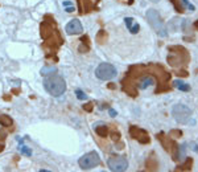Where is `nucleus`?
Here are the masks:
<instances>
[{
  "label": "nucleus",
  "mask_w": 198,
  "mask_h": 172,
  "mask_svg": "<svg viewBox=\"0 0 198 172\" xmlns=\"http://www.w3.org/2000/svg\"><path fill=\"white\" fill-rule=\"evenodd\" d=\"M44 86H45V90L52 94L53 97H60L66 91V82L64 77L58 76V74H52V76H48L44 81Z\"/></svg>",
  "instance_id": "nucleus-1"
},
{
  "label": "nucleus",
  "mask_w": 198,
  "mask_h": 172,
  "mask_svg": "<svg viewBox=\"0 0 198 172\" xmlns=\"http://www.w3.org/2000/svg\"><path fill=\"white\" fill-rule=\"evenodd\" d=\"M147 19H148L149 24H151V26L155 29V32L158 34V36H161V37L168 36V28H166V25L164 24V21H162L160 13H158L156 10L147 11Z\"/></svg>",
  "instance_id": "nucleus-2"
},
{
  "label": "nucleus",
  "mask_w": 198,
  "mask_h": 172,
  "mask_svg": "<svg viewBox=\"0 0 198 172\" xmlns=\"http://www.w3.org/2000/svg\"><path fill=\"white\" fill-rule=\"evenodd\" d=\"M172 114H173L174 119L182 125H196V121L192 118V110L185 105H176L172 109Z\"/></svg>",
  "instance_id": "nucleus-3"
},
{
  "label": "nucleus",
  "mask_w": 198,
  "mask_h": 172,
  "mask_svg": "<svg viewBox=\"0 0 198 172\" xmlns=\"http://www.w3.org/2000/svg\"><path fill=\"white\" fill-rule=\"evenodd\" d=\"M99 163H100V158L98 155V152H95V151H91V152L85 154V155H83L78 160L79 167H81V168H83V170L94 168V167L99 166Z\"/></svg>",
  "instance_id": "nucleus-4"
},
{
  "label": "nucleus",
  "mask_w": 198,
  "mask_h": 172,
  "mask_svg": "<svg viewBox=\"0 0 198 172\" xmlns=\"http://www.w3.org/2000/svg\"><path fill=\"white\" fill-rule=\"evenodd\" d=\"M95 76L99 79H103V81H108V79H112L116 76V68L111 64H100L98 68L95 69Z\"/></svg>",
  "instance_id": "nucleus-5"
},
{
  "label": "nucleus",
  "mask_w": 198,
  "mask_h": 172,
  "mask_svg": "<svg viewBox=\"0 0 198 172\" xmlns=\"http://www.w3.org/2000/svg\"><path fill=\"white\" fill-rule=\"evenodd\" d=\"M107 164L110 170H112L114 172H124L128 168V160L126 156H111L108 159Z\"/></svg>",
  "instance_id": "nucleus-6"
},
{
  "label": "nucleus",
  "mask_w": 198,
  "mask_h": 172,
  "mask_svg": "<svg viewBox=\"0 0 198 172\" xmlns=\"http://www.w3.org/2000/svg\"><path fill=\"white\" fill-rule=\"evenodd\" d=\"M130 132H131L132 138L136 139V140H139L140 143H148V142H149V136H148V134H147V132H145L144 130L139 129V127L132 126L131 129H130Z\"/></svg>",
  "instance_id": "nucleus-7"
},
{
  "label": "nucleus",
  "mask_w": 198,
  "mask_h": 172,
  "mask_svg": "<svg viewBox=\"0 0 198 172\" xmlns=\"http://www.w3.org/2000/svg\"><path fill=\"white\" fill-rule=\"evenodd\" d=\"M65 30H66V33L68 34H81L83 32V28H82L81 21L77 20V19H73V20H70L68 23Z\"/></svg>",
  "instance_id": "nucleus-8"
},
{
  "label": "nucleus",
  "mask_w": 198,
  "mask_h": 172,
  "mask_svg": "<svg viewBox=\"0 0 198 172\" xmlns=\"http://www.w3.org/2000/svg\"><path fill=\"white\" fill-rule=\"evenodd\" d=\"M155 83H156V79L153 76H144L139 81V89H147L148 86L155 85Z\"/></svg>",
  "instance_id": "nucleus-9"
},
{
  "label": "nucleus",
  "mask_w": 198,
  "mask_h": 172,
  "mask_svg": "<svg viewBox=\"0 0 198 172\" xmlns=\"http://www.w3.org/2000/svg\"><path fill=\"white\" fill-rule=\"evenodd\" d=\"M124 21H126V25H127V28L130 29V32L132 33V34H135V33H138L139 32V24L138 23H135V20L132 19V17H126L124 19Z\"/></svg>",
  "instance_id": "nucleus-10"
},
{
  "label": "nucleus",
  "mask_w": 198,
  "mask_h": 172,
  "mask_svg": "<svg viewBox=\"0 0 198 172\" xmlns=\"http://www.w3.org/2000/svg\"><path fill=\"white\" fill-rule=\"evenodd\" d=\"M94 129H95V132L98 134L99 136H102V138H106V135H107V126L106 125H98V126H94Z\"/></svg>",
  "instance_id": "nucleus-11"
},
{
  "label": "nucleus",
  "mask_w": 198,
  "mask_h": 172,
  "mask_svg": "<svg viewBox=\"0 0 198 172\" xmlns=\"http://www.w3.org/2000/svg\"><path fill=\"white\" fill-rule=\"evenodd\" d=\"M173 83H174V86L177 87V89L182 90V91H189V90H190V86H189L188 83H185L184 81H181V79H176Z\"/></svg>",
  "instance_id": "nucleus-12"
},
{
  "label": "nucleus",
  "mask_w": 198,
  "mask_h": 172,
  "mask_svg": "<svg viewBox=\"0 0 198 172\" xmlns=\"http://www.w3.org/2000/svg\"><path fill=\"white\" fill-rule=\"evenodd\" d=\"M57 72V68L56 66H44L41 69V74L42 76H52L53 73Z\"/></svg>",
  "instance_id": "nucleus-13"
},
{
  "label": "nucleus",
  "mask_w": 198,
  "mask_h": 172,
  "mask_svg": "<svg viewBox=\"0 0 198 172\" xmlns=\"http://www.w3.org/2000/svg\"><path fill=\"white\" fill-rule=\"evenodd\" d=\"M0 125L4 127H10L12 126V119L8 115H0Z\"/></svg>",
  "instance_id": "nucleus-14"
},
{
  "label": "nucleus",
  "mask_w": 198,
  "mask_h": 172,
  "mask_svg": "<svg viewBox=\"0 0 198 172\" xmlns=\"http://www.w3.org/2000/svg\"><path fill=\"white\" fill-rule=\"evenodd\" d=\"M185 154H186V143L181 144V147H178V154L176 155V160H180V159H184L185 158Z\"/></svg>",
  "instance_id": "nucleus-15"
},
{
  "label": "nucleus",
  "mask_w": 198,
  "mask_h": 172,
  "mask_svg": "<svg viewBox=\"0 0 198 172\" xmlns=\"http://www.w3.org/2000/svg\"><path fill=\"white\" fill-rule=\"evenodd\" d=\"M20 152H21V155L32 156V150H30L29 147H26V146H24V144L20 146Z\"/></svg>",
  "instance_id": "nucleus-16"
},
{
  "label": "nucleus",
  "mask_w": 198,
  "mask_h": 172,
  "mask_svg": "<svg viewBox=\"0 0 198 172\" xmlns=\"http://www.w3.org/2000/svg\"><path fill=\"white\" fill-rule=\"evenodd\" d=\"M192 166H193V159H189V158H188L186 162H185L182 166H180V168L184 170V171H189V170L192 168Z\"/></svg>",
  "instance_id": "nucleus-17"
},
{
  "label": "nucleus",
  "mask_w": 198,
  "mask_h": 172,
  "mask_svg": "<svg viewBox=\"0 0 198 172\" xmlns=\"http://www.w3.org/2000/svg\"><path fill=\"white\" fill-rule=\"evenodd\" d=\"M181 4H182V8L185 7V8H186L188 11H190V12H193V11L196 10V8H194V6H193V4H190V3H189V0H181Z\"/></svg>",
  "instance_id": "nucleus-18"
},
{
  "label": "nucleus",
  "mask_w": 198,
  "mask_h": 172,
  "mask_svg": "<svg viewBox=\"0 0 198 172\" xmlns=\"http://www.w3.org/2000/svg\"><path fill=\"white\" fill-rule=\"evenodd\" d=\"M76 94H77V98H78V99H81V101H83V99H86V98H87V95H86L82 90H77V91H76Z\"/></svg>",
  "instance_id": "nucleus-19"
},
{
  "label": "nucleus",
  "mask_w": 198,
  "mask_h": 172,
  "mask_svg": "<svg viewBox=\"0 0 198 172\" xmlns=\"http://www.w3.org/2000/svg\"><path fill=\"white\" fill-rule=\"evenodd\" d=\"M147 167H148L149 170L155 171V168H156V162H152V160H147Z\"/></svg>",
  "instance_id": "nucleus-20"
},
{
  "label": "nucleus",
  "mask_w": 198,
  "mask_h": 172,
  "mask_svg": "<svg viewBox=\"0 0 198 172\" xmlns=\"http://www.w3.org/2000/svg\"><path fill=\"white\" fill-rule=\"evenodd\" d=\"M83 109H85L86 110V111H91V110H92V103H86L85 106H83Z\"/></svg>",
  "instance_id": "nucleus-21"
},
{
  "label": "nucleus",
  "mask_w": 198,
  "mask_h": 172,
  "mask_svg": "<svg viewBox=\"0 0 198 172\" xmlns=\"http://www.w3.org/2000/svg\"><path fill=\"white\" fill-rule=\"evenodd\" d=\"M119 136H120V135H119V132H112V139L114 140H118Z\"/></svg>",
  "instance_id": "nucleus-22"
},
{
  "label": "nucleus",
  "mask_w": 198,
  "mask_h": 172,
  "mask_svg": "<svg viewBox=\"0 0 198 172\" xmlns=\"http://www.w3.org/2000/svg\"><path fill=\"white\" fill-rule=\"evenodd\" d=\"M70 6H73V3H72V2H69V0H66V2H64V7H70Z\"/></svg>",
  "instance_id": "nucleus-23"
},
{
  "label": "nucleus",
  "mask_w": 198,
  "mask_h": 172,
  "mask_svg": "<svg viewBox=\"0 0 198 172\" xmlns=\"http://www.w3.org/2000/svg\"><path fill=\"white\" fill-rule=\"evenodd\" d=\"M170 134H172V135H178V136H181L182 132H181V131H172Z\"/></svg>",
  "instance_id": "nucleus-24"
},
{
  "label": "nucleus",
  "mask_w": 198,
  "mask_h": 172,
  "mask_svg": "<svg viewBox=\"0 0 198 172\" xmlns=\"http://www.w3.org/2000/svg\"><path fill=\"white\" fill-rule=\"evenodd\" d=\"M74 11V6H70V7H66V12H73Z\"/></svg>",
  "instance_id": "nucleus-25"
},
{
  "label": "nucleus",
  "mask_w": 198,
  "mask_h": 172,
  "mask_svg": "<svg viewBox=\"0 0 198 172\" xmlns=\"http://www.w3.org/2000/svg\"><path fill=\"white\" fill-rule=\"evenodd\" d=\"M110 115H111V117H115V115H116V111H115V110H112V109H110Z\"/></svg>",
  "instance_id": "nucleus-26"
},
{
  "label": "nucleus",
  "mask_w": 198,
  "mask_h": 172,
  "mask_svg": "<svg viewBox=\"0 0 198 172\" xmlns=\"http://www.w3.org/2000/svg\"><path fill=\"white\" fill-rule=\"evenodd\" d=\"M4 136H6V132H4V131H0V139H4Z\"/></svg>",
  "instance_id": "nucleus-27"
},
{
  "label": "nucleus",
  "mask_w": 198,
  "mask_h": 172,
  "mask_svg": "<svg viewBox=\"0 0 198 172\" xmlns=\"http://www.w3.org/2000/svg\"><path fill=\"white\" fill-rule=\"evenodd\" d=\"M3 150H4V146H3V144H0V152H2Z\"/></svg>",
  "instance_id": "nucleus-28"
},
{
  "label": "nucleus",
  "mask_w": 198,
  "mask_h": 172,
  "mask_svg": "<svg viewBox=\"0 0 198 172\" xmlns=\"http://www.w3.org/2000/svg\"><path fill=\"white\" fill-rule=\"evenodd\" d=\"M194 151H197V152H198V144H197L196 147H194Z\"/></svg>",
  "instance_id": "nucleus-29"
},
{
  "label": "nucleus",
  "mask_w": 198,
  "mask_h": 172,
  "mask_svg": "<svg viewBox=\"0 0 198 172\" xmlns=\"http://www.w3.org/2000/svg\"><path fill=\"white\" fill-rule=\"evenodd\" d=\"M196 28H198V20L196 21Z\"/></svg>",
  "instance_id": "nucleus-30"
},
{
  "label": "nucleus",
  "mask_w": 198,
  "mask_h": 172,
  "mask_svg": "<svg viewBox=\"0 0 198 172\" xmlns=\"http://www.w3.org/2000/svg\"><path fill=\"white\" fill-rule=\"evenodd\" d=\"M40 172H46V170H41V171H40Z\"/></svg>",
  "instance_id": "nucleus-31"
},
{
  "label": "nucleus",
  "mask_w": 198,
  "mask_h": 172,
  "mask_svg": "<svg viewBox=\"0 0 198 172\" xmlns=\"http://www.w3.org/2000/svg\"><path fill=\"white\" fill-rule=\"evenodd\" d=\"M128 2H130V3H132V2H134V0H128Z\"/></svg>",
  "instance_id": "nucleus-32"
},
{
  "label": "nucleus",
  "mask_w": 198,
  "mask_h": 172,
  "mask_svg": "<svg viewBox=\"0 0 198 172\" xmlns=\"http://www.w3.org/2000/svg\"><path fill=\"white\" fill-rule=\"evenodd\" d=\"M102 172H106V171H102Z\"/></svg>",
  "instance_id": "nucleus-33"
},
{
  "label": "nucleus",
  "mask_w": 198,
  "mask_h": 172,
  "mask_svg": "<svg viewBox=\"0 0 198 172\" xmlns=\"http://www.w3.org/2000/svg\"><path fill=\"white\" fill-rule=\"evenodd\" d=\"M46 172H49V171H46Z\"/></svg>",
  "instance_id": "nucleus-34"
}]
</instances>
